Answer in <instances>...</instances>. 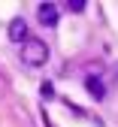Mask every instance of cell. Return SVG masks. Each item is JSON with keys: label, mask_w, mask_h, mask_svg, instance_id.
<instances>
[{"label": "cell", "mask_w": 118, "mask_h": 127, "mask_svg": "<svg viewBox=\"0 0 118 127\" xmlns=\"http://www.w3.org/2000/svg\"><path fill=\"white\" fill-rule=\"evenodd\" d=\"M21 61L27 64V67H42V64L48 61V45L37 36H30L24 45H21Z\"/></svg>", "instance_id": "obj_1"}, {"label": "cell", "mask_w": 118, "mask_h": 127, "mask_svg": "<svg viewBox=\"0 0 118 127\" xmlns=\"http://www.w3.org/2000/svg\"><path fill=\"white\" fill-rule=\"evenodd\" d=\"M37 18H39L42 27H55L58 18H61V12H58L55 3H39V6H37Z\"/></svg>", "instance_id": "obj_2"}, {"label": "cell", "mask_w": 118, "mask_h": 127, "mask_svg": "<svg viewBox=\"0 0 118 127\" xmlns=\"http://www.w3.org/2000/svg\"><path fill=\"white\" fill-rule=\"evenodd\" d=\"M6 36H9L12 42H21V45H24V42L30 39V36H27V21H24V18H12V21H9V30H6Z\"/></svg>", "instance_id": "obj_3"}, {"label": "cell", "mask_w": 118, "mask_h": 127, "mask_svg": "<svg viewBox=\"0 0 118 127\" xmlns=\"http://www.w3.org/2000/svg\"><path fill=\"white\" fill-rule=\"evenodd\" d=\"M85 88H88V94H91L94 100H103V97H106V85H103L100 76H88V79H85Z\"/></svg>", "instance_id": "obj_4"}, {"label": "cell", "mask_w": 118, "mask_h": 127, "mask_svg": "<svg viewBox=\"0 0 118 127\" xmlns=\"http://www.w3.org/2000/svg\"><path fill=\"white\" fill-rule=\"evenodd\" d=\"M67 9H70V12H85V0H70Z\"/></svg>", "instance_id": "obj_5"}, {"label": "cell", "mask_w": 118, "mask_h": 127, "mask_svg": "<svg viewBox=\"0 0 118 127\" xmlns=\"http://www.w3.org/2000/svg\"><path fill=\"white\" fill-rule=\"evenodd\" d=\"M42 97H45V100L55 97V85H52V82H42Z\"/></svg>", "instance_id": "obj_6"}, {"label": "cell", "mask_w": 118, "mask_h": 127, "mask_svg": "<svg viewBox=\"0 0 118 127\" xmlns=\"http://www.w3.org/2000/svg\"><path fill=\"white\" fill-rule=\"evenodd\" d=\"M112 76H115V79H118V64H115V67H112Z\"/></svg>", "instance_id": "obj_7"}]
</instances>
